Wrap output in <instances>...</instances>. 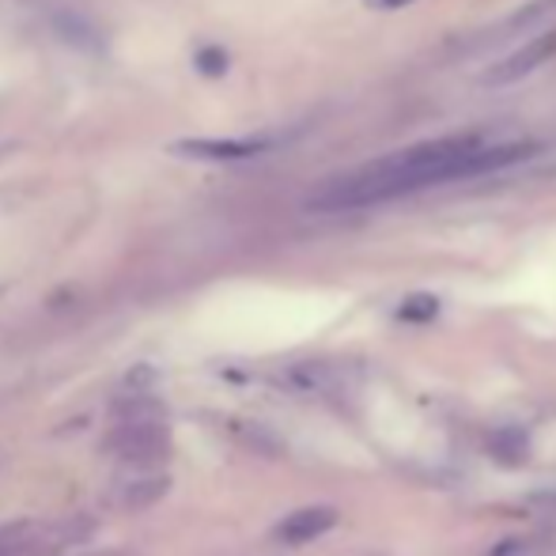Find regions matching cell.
Instances as JSON below:
<instances>
[{"instance_id": "10", "label": "cell", "mask_w": 556, "mask_h": 556, "mask_svg": "<svg viewBox=\"0 0 556 556\" xmlns=\"http://www.w3.org/2000/svg\"><path fill=\"white\" fill-rule=\"evenodd\" d=\"M545 8H556V0H542V4H538L534 12H545ZM534 12H527V15H534Z\"/></svg>"}, {"instance_id": "6", "label": "cell", "mask_w": 556, "mask_h": 556, "mask_svg": "<svg viewBox=\"0 0 556 556\" xmlns=\"http://www.w3.org/2000/svg\"><path fill=\"white\" fill-rule=\"evenodd\" d=\"M337 522L333 507H303V511L288 515L285 522L277 527V538L288 545H303V542H315L318 534H326Z\"/></svg>"}, {"instance_id": "9", "label": "cell", "mask_w": 556, "mask_h": 556, "mask_svg": "<svg viewBox=\"0 0 556 556\" xmlns=\"http://www.w3.org/2000/svg\"><path fill=\"white\" fill-rule=\"evenodd\" d=\"M371 8H382V12H394V8H405V4H413V0H367Z\"/></svg>"}, {"instance_id": "5", "label": "cell", "mask_w": 556, "mask_h": 556, "mask_svg": "<svg viewBox=\"0 0 556 556\" xmlns=\"http://www.w3.org/2000/svg\"><path fill=\"white\" fill-rule=\"evenodd\" d=\"M68 534L53 522H20L0 530V556H61Z\"/></svg>"}, {"instance_id": "1", "label": "cell", "mask_w": 556, "mask_h": 556, "mask_svg": "<svg viewBox=\"0 0 556 556\" xmlns=\"http://www.w3.org/2000/svg\"><path fill=\"white\" fill-rule=\"evenodd\" d=\"M538 152L534 140H489L484 132H451L425 144L402 148L352 175L326 182L307 208L315 213H349V208H371L382 201L405 198V193L428 190L443 182H466L492 170L515 167Z\"/></svg>"}, {"instance_id": "4", "label": "cell", "mask_w": 556, "mask_h": 556, "mask_svg": "<svg viewBox=\"0 0 556 556\" xmlns=\"http://www.w3.org/2000/svg\"><path fill=\"white\" fill-rule=\"evenodd\" d=\"M269 152L265 137H193V140H175L170 155L182 160H208V163H239L254 160V155Z\"/></svg>"}, {"instance_id": "2", "label": "cell", "mask_w": 556, "mask_h": 556, "mask_svg": "<svg viewBox=\"0 0 556 556\" xmlns=\"http://www.w3.org/2000/svg\"><path fill=\"white\" fill-rule=\"evenodd\" d=\"M114 451L122 454V462L137 469H152L163 458V425L152 413H137V417H125L117 425V432L111 435Z\"/></svg>"}, {"instance_id": "3", "label": "cell", "mask_w": 556, "mask_h": 556, "mask_svg": "<svg viewBox=\"0 0 556 556\" xmlns=\"http://www.w3.org/2000/svg\"><path fill=\"white\" fill-rule=\"evenodd\" d=\"M556 58V30H545V35L530 38L527 46L511 50L507 58H500L492 68H484L481 84H492V88H504V84H519L522 76H534L542 65H549Z\"/></svg>"}, {"instance_id": "8", "label": "cell", "mask_w": 556, "mask_h": 556, "mask_svg": "<svg viewBox=\"0 0 556 556\" xmlns=\"http://www.w3.org/2000/svg\"><path fill=\"white\" fill-rule=\"evenodd\" d=\"M198 68H201V73H208V76H220L224 68H227L224 50H205V53L198 58Z\"/></svg>"}, {"instance_id": "7", "label": "cell", "mask_w": 556, "mask_h": 556, "mask_svg": "<svg viewBox=\"0 0 556 556\" xmlns=\"http://www.w3.org/2000/svg\"><path fill=\"white\" fill-rule=\"evenodd\" d=\"M435 311H440V303H435L432 295H409V300L397 307V318H405V323H432Z\"/></svg>"}]
</instances>
